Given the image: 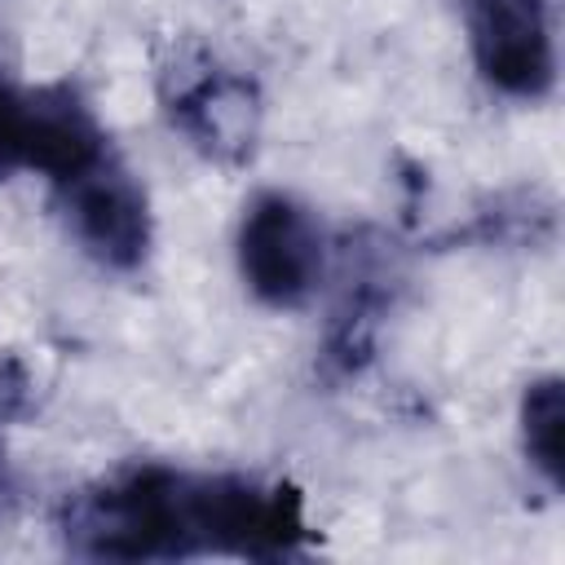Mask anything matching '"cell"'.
I'll use <instances>...</instances> for the list:
<instances>
[{
    "label": "cell",
    "mask_w": 565,
    "mask_h": 565,
    "mask_svg": "<svg viewBox=\"0 0 565 565\" xmlns=\"http://www.w3.org/2000/svg\"><path fill=\"white\" fill-rule=\"evenodd\" d=\"M238 269L265 305H300L322 274V238L309 212L287 194H260L238 230Z\"/></svg>",
    "instance_id": "6da1fadb"
},
{
    "label": "cell",
    "mask_w": 565,
    "mask_h": 565,
    "mask_svg": "<svg viewBox=\"0 0 565 565\" xmlns=\"http://www.w3.org/2000/svg\"><path fill=\"white\" fill-rule=\"evenodd\" d=\"M468 44L486 84L508 97H543L556 75L543 0H468Z\"/></svg>",
    "instance_id": "7a4b0ae2"
},
{
    "label": "cell",
    "mask_w": 565,
    "mask_h": 565,
    "mask_svg": "<svg viewBox=\"0 0 565 565\" xmlns=\"http://www.w3.org/2000/svg\"><path fill=\"white\" fill-rule=\"evenodd\" d=\"M71 225L79 243L110 269H132L150 243V216L141 190L110 159H97L79 177L66 181Z\"/></svg>",
    "instance_id": "3957f363"
},
{
    "label": "cell",
    "mask_w": 565,
    "mask_h": 565,
    "mask_svg": "<svg viewBox=\"0 0 565 565\" xmlns=\"http://www.w3.org/2000/svg\"><path fill=\"white\" fill-rule=\"evenodd\" d=\"M521 441H525V455H530V468L556 490L561 486V472H565V393H561V380L547 375V380H534L521 397Z\"/></svg>",
    "instance_id": "277c9868"
}]
</instances>
